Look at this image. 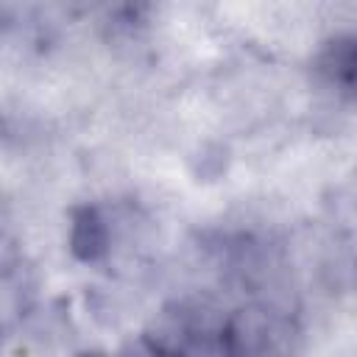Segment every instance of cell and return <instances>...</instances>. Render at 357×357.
Listing matches in <instances>:
<instances>
[{"mask_svg": "<svg viewBox=\"0 0 357 357\" xmlns=\"http://www.w3.org/2000/svg\"><path fill=\"white\" fill-rule=\"evenodd\" d=\"M287 318L276 315L271 307H243L234 315L223 318L220 326V349L229 354H259V351H273L276 337L290 335L287 332Z\"/></svg>", "mask_w": 357, "mask_h": 357, "instance_id": "cell-1", "label": "cell"}, {"mask_svg": "<svg viewBox=\"0 0 357 357\" xmlns=\"http://www.w3.org/2000/svg\"><path fill=\"white\" fill-rule=\"evenodd\" d=\"M112 248V226L98 206H73L70 212V254L78 262H100Z\"/></svg>", "mask_w": 357, "mask_h": 357, "instance_id": "cell-2", "label": "cell"}, {"mask_svg": "<svg viewBox=\"0 0 357 357\" xmlns=\"http://www.w3.org/2000/svg\"><path fill=\"white\" fill-rule=\"evenodd\" d=\"M315 73L340 86V89H351L354 78H357V42L354 36H332L329 42H324V47L315 56Z\"/></svg>", "mask_w": 357, "mask_h": 357, "instance_id": "cell-3", "label": "cell"}, {"mask_svg": "<svg viewBox=\"0 0 357 357\" xmlns=\"http://www.w3.org/2000/svg\"><path fill=\"white\" fill-rule=\"evenodd\" d=\"M229 170V148L223 142H206L190 156V173L195 181H218Z\"/></svg>", "mask_w": 357, "mask_h": 357, "instance_id": "cell-4", "label": "cell"}, {"mask_svg": "<svg viewBox=\"0 0 357 357\" xmlns=\"http://www.w3.org/2000/svg\"><path fill=\"white\" fill-rule=\"evenodd\" d=\"M3 337H6V321L0 318V340H3Z\"/></svg>", "mask_w": 357, "mask_h": 357, "instance_id": "cell-5", "label": "cell"}]
</instances>
